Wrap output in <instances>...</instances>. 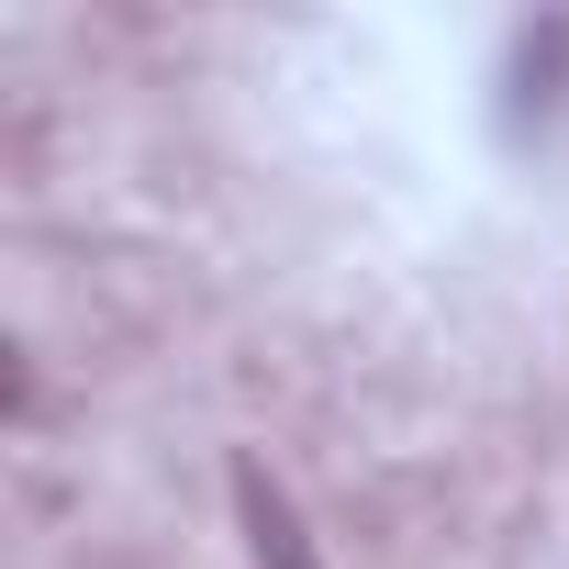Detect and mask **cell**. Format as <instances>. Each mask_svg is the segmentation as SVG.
<instances>
[{"label":"cell","instance_id":"cell-1","mask_svg":"<svg viewBox=\"0 0 569 569\" xmlns=\"http://www.w3.org/2000/svg\"><path fill=\"white\" fill-rule=\"evenodd\" d=\"M234 513H246L257 569H325V558H313V525L291 513V491L268 480V458H234Z\"/></svg>","mask_w":569,"mask_h":569}]
</instances>
